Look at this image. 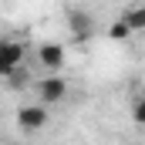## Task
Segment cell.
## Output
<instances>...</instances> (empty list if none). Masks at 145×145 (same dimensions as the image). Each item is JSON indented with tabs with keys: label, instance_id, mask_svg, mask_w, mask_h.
<instances>
[{
	"label": "cell",
	"instance_id": "8",
	"mask_svg": "<svg viewBox=\"0 0 145 145\" xmlns=\"http://www.w3.org/2000/svg\"><path fill=\"white\" fill-rule=\"evenodd\" d=\"M132 121L145 128V95H135V101H132Z\"/></svg>",
	"mask_w": 145,
	"mask_h": 145
},
{
	"label": "cell",
	"instance_id": "6",
	"mask_svg": "<svg viewBox=\"0 0 145 145\" xmlns=\"http://www.w3.org/2000/svg\"><path fill=\"white\" fill-rule=\"evenodd\" d=\"M121 20L132 31H145V7H125L121 10Z\"/></svg>",
	"mask_w": 145,
	"mask_h": 145
},
{
	"label": "cell",
	"instance_id": "9",
	"mask_svg": "<svg viewBox=\"0 0 145 145\" xmlns=\"http://www.w3.org/2000/svg\"><path fill=\"white\" fill-rule=\"evenodd\" d=\"M10 145H24V142H10Z\"/></svg>",
	"mask_w": 145,
	"mask_h": 145
},
{
	"label": "cell",
	"instance_id": "7",
	"mask_svg": "<svg viewBox=\"0 0 145 145\" xmlns=\"http://www.w3.org/2000/svg\"><path fill=\"white\" fill-rule=\"evenodd\" d=\"M132 34H135V31H132V27H128V24H125L121 17H118L115 24H108V40H115V44H121V40H128Z\"/></svg>",
	"mask_w": 145,
	"mask_h": 145
},
{
	"label": "cell",
	"instance_id": "2",
	"mask_svg": "<svg viewBox=\"0 0 145 145\" xmlns=\"http://www.w3.org/2000/svg\"><path fill=\"white\" fill-rule=\"evenodd\" d=\"M24 57H27V47L20 40H14V37H3L0 40V71H3V78H10L14 71H20Z\"/></svg>",
	"mask_w": 145,
	"mask_h": 145
},
{
	"label": "cell",
	"instance_id": "1",
	"mask_svg": "<svg viewBox=\"0 0 145 145\" xmlns=\"http://www.w3.org/2000/svg\"><path fill=\"white\" fill-rule=\"evenodd\" d=\"M68 98V78L64 74H44L37 81V105L44 108H54Z\"/></svg>",
	"mask_w": 145,
	"mask_h": 145
},
{
	"label": "cell",
	"instance_id": "5",
	"mask_svg": "<svg viewBox=\"0 0 145 145\" xmlns=\"http://www.w3.org/2000/svg\"><path fill=\"white\" fill-rule=\"evenodd\" d=\"M68 27H71V34L78 37V40H88V37L95 34V20H91V14H88V10H78V7L68 10Z\"/></svg>",
	"mask_w": 145,
	"mask_h": 145
},
{
	"label": "cell",
	"instance_id": "3",
	"mask_svg": "<svg viewBox=\"0 0 145 145\" xmlns=\"http://www.w3.org/2000/svg\"><path fill=\"white\" fill-rule=\"evenodd\" d=\"M64 61H68L64 44H57V40H44V44L37 47V64H40L47 74H61Z\"/></svg>",
	"mask_w": 145,
	"mask_h": 145
},
{
	"label": "cell",
	"instance_id": "4",
	"mask_svg": "<svg viewBox=\"0 0 145 145\" xmlns=\"http://www.w3.org/2000/svg\"><path fill=\"white\" fill-rule=\"evenodd\" d=\"M47 121H51V115L44 105H24V108L17 111V128L20 132H27V135H34L40 128H47Z\"/></svg>",
	"mask_w": 145,
	"mask_h": 145
}]
</instances>
